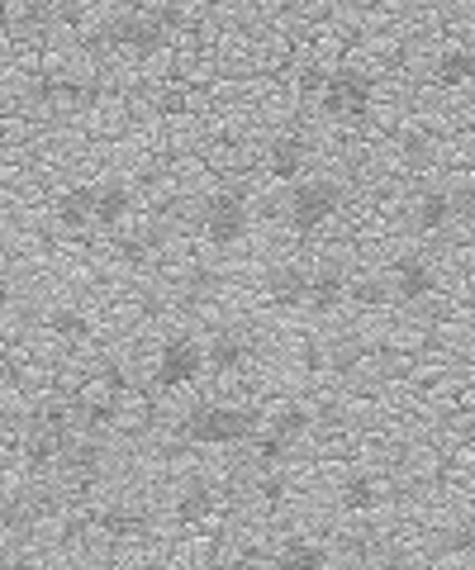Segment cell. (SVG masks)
I'll list each match as a JSON object with an SVG mask.
<instances>
[{
  "label": "cell",
  "instance_id": "cell-24",
  "mask_svg": "<svg viewBox=\"0 0 475 570\" xmlns=\"http://www.w3.org/2000/svg\"><path fill=\"white\" fill-rule=\"evenodd\" d=\"M286 452H290V448H286V442H280L276 433H267V438H261V466H271V461H280Z\"/></svg>",
  "mask_w": 475,
  "mask_h": 570
},
{
  "label": "cell",
  "instance_id": "cell-21",
  "mask_svg": "<svg viewBox=\"0 0 475 570\" xmlns=\"http://www.w3.org/2000/svg\"><path fill=\"white\" fill-rule=\"evenodd\" d=\"M81 419H86V428H110L115 419H119V400H91V404H81Z\"/></svg>",
  "mask_w": 475,
  "mask_h": 570
},
{
  "label": "cell",
  "instance_id": "cell-11",
  "mask_svg": "<svg viewBox=\"0 0 475 570\" xmlns=\"http://www.w3.org/2000/svg\"><path fill=\"white\" fill-rule=\"evenodd\" d=\"M133 214V195L125 181H105L96 186V224L100 228H119Z\"/></svg>",
  "mask_w": 475,
  "mask_h": 570
},
{
  "label": "cell",
  "instance_id": "cell-4",
  "mask_svg": "<svg viewBox=\"0 0 475 570\" xmlns=\"http://www.w3.org/2000/svg\"><path fill=\"white\" fill-rule=\"evenodd\" d=\"M205 366H209V362H205V347L196 343V337L176 333V337H167V343L157 347L152 385L162 390V395H171V390H186V385H196Z\"/></svg>",
  "mask_w": 475,
  "mask_h": 570
},
{
  "label": "cell",
  "instance_id": "cell-1",
  "mask_svg": "<svg viewBox=\"0 0 475 570\" xmlns=\"http://www.w3.org/2000/svg\"><path fill=\"white\" fill-rule=\"evenodd\" d=\"M181 438L200 442V448H234V442L253 438V414L248 409H234V404H200L186 414Z\"/></svg>",
  "mask_w": 475,
  "mask_h": 570
},
{
  "label": "cell",
  "instance_id": "cell-6",
  "mask_svg": "<svg viewBox=\"0 0 475 570\" xmlns=\"http://www.w3.org/2000/svg\"><path fill=\"white\" fill-rule=\"evenodd\" d=\"M176 20L171 10H157V14H129V20H115L105 29V43L125 48V52H138V58H152L157 48L167 43V24Z\"/></svg>",
  "mask_w": 475,
  "mask_h": 570
},
{
  "label": "cell",
  "instance_id": "cell-27",
  "mask_svg": "<svg viewBox=\"0 0 475 570\" xmlns=\"http://www.w3.org/2000/svg\"><path fill=\"white\" fill-rule=\"evenodd\" d=\"M456 200V214H466V219H475V190H462V195H452Z\"/></svg>",
  "mask_w": 475,
  "mask_h": 570
},
{
  "label": "cell",
  "instance_id": "cell-2",
  "mask_svg": "<svg viewBox=\"0 0 475 570\" xmlns=\"http://www.w3.org/2000/svg\"><path fill=\"white\" fill-rule=\"evenodd\" d=\"M319 105H324V115H333L338 124H362L366 115H372V105H376V86H372V77H366L362 67H338V71H328L324 77Z\"/></svg>",
  "mask_w": 475,
  "mask_h": 570
},
{
  "label": "cell",
  "instance_id": "cell-28",
  "mask_svg": "<svg viewBox=\"0 0 475 570\" xmlns=\"http://www.w3.org/2000/svg\"><path fill=\"white\" fill-rule=\"evenodd\" d=\"M10 299H14V285H10V276H0V314L10 309Z\"/></svg>",
  "mask_w": 475,
  "mask_h": 570
},
{
  "label": "cell",
  "instance_id": "cell-12",
  "mask_svg": "<svg viewBox=\"0 0 475 570\" xmlns=\"http://www.w3.org/2000/svg\"><path fill=\"white\" fill-rule=\"evenodd\" d=\"M58 224L62 228H86L96 224V186H72L58 195Z\"/></svg>",
  "mask_w": 475,
  "mask_h": 570
},
{
  "label": "cell",
  "instance_id": "cell-10",
  "mask_svg": "<svg viewBox=\"0 0 475 570\" xmlns=\"http://www.w3.org/2000/svg\"><path fill=\"white\" fill-rule=\"evenodd\" d=\"M305 138H290V134H280L271 142V153H267V171L276 176V181H300V171H305Z\"/></svg>",
  "mask_w": 475,
  "mask_h": 570
},
{
  "label": "cell",
  "instance_id": "cell-25",
  "mask_svg": "<svg viewBox=\"0 0 475 570\" xmlns=\"http://www.w3.org/2000/svg\"><path fill=\"white\" fill-rule=\"evenodd\" d=\"M404 157H409V163H428V142L424 138H404Z\"/></svg>",
  "mask_w": 475,
  "mask_h": 570
},
{
  "label": "cell",
  "instance_id": "cell-14",
  "mask_svg": "<svg viewBox=\"0 0 475 570\" xmlns=\"http://www.w3.org/2000/svg\"><path fill=\"white\" fill-rule=\"evenodd\" d=\"M324 566H328L324 547L309 542V538H290L286 547L276 551V570H324Z\"/></svg>",
  "mask_w": 475,
  "mask_h": 570
},
{
  "label": "cell",
  "instance_id": "cell-29",
  "mask_svg": "<svg viewBox=\"0 0 475 570\" xmlns=\"http://www.w3.org/2000/svg\"><path fill=\"white\" fill-rule=\"evenodd\" d=\"M466 138H471V142H475V115H471V119H466Z\"/></svg>",
  "mask_w": 475,
  "mask_h": 570
},
{
  "label": "cell",
  "instance_id": "cell-18",
  "mask_svg": "<svg viewBox=\"0 0 475 570\" xmlns=\"http://www.w3.org/2000/svg\"><path fill=\"white\" fill-rule=\"evenodd\" d=\"M376 499H380V485H376V475H352L347 485H343V504L352 513H366V509H376Z\"/></svg>",
  "mask_w": 475,
  "mask_h": 570
},
{
  "label": "cell",
  "instance_id": "cell-30",
  "mask_svg": "<svg viewBox=\"0 0 475 570\" xmlns=\"http://www.w3.org/2000/svg\"><path fill=\"white\" fill-rule=\"evenodd\" d=\"M462 6H475V0H462Z\"/></svg>",
  "mask_w": 475,
  "mask_h": 570
},
{
  "label": "cell",
  "instance_id": "cell-23",
  "mask_svg": "<svg viewBox=\"0 0 475 570\" xmlns=\"http://www.w3.org/2000/svg\"><path fill=\"white\" fill-rule=\"evenodd\" d=\"M447 551H456V557H475V528H452L447 532Z\"/></svg>",
  "mask_w": 475,
  "mask_h": 570
},
{
  "label": "cell",
  "instance_id": "cell-17",
  "mask_svg": "<svg viewBox=\"0 0 475 570\" xmlns=\"http://www.w3.org/2000/svg\"><path fill=\"white\" fill-rule=\"evenodd\" d=\"M205 513H215V490H209L205 480H190V485L181 490V499H176V519H181V523H200Z\"/></svg>",
  "mask_w": 475,
  "mask_h": 570
},
{
  "label": "cell",
  "instance_id": "cell-9",
  "mask_svg": "<svg viewBox=\"0 0 475 570\" xmlns=\"http://www.w3.org/2000/svg\"><path fill=\"white\" fill-rule=\"evenodd\" d=\"M452 219H456V200L447 190H424L414 200V228L418 234H443Z\"/></svg>",
  "mask_w": 475,
  "mask_h": 570
},
{
  "label": "cell",
  "instance_id": "cell-3",
  "mask_svg": "<svg viewBox=\"0 0 475 570\" xmlns=\"http://www.w3.org/2000/svg\"><path fill=\"white\" fill-rule=\"evenodd\" d=\"M338 209H343V186L328 181V176H309V181H295L286 200V219L295 234H319Z\"/></svg>",
  "mask_w": 475,
  "mask_h": 570
},
{
  "label": "cell",
  "instance_id": "cell-7",
  "mask_svg": "<svg viewBox=\"0 0 475 570\" xmlns=\"http://www.w3.org/2000/svg\"><path fill=\"white\" fill-rule=\"evenodd\" d=\"M390 291H395V299H404V305H424V299L437 291V276H433L428 257H414V253H404V257L395 262Z\"/></svg>",
  "mask_w": 475,
  "mask_h": 570
},
{
  "label": "cell",
  "instance_id": "cell-15",
  "mask_svg": "<svg viewBox=\"0 0 475 570\" xmlns=\"http://www.w3.org/2000/svg\"><path fill=\"white\" fill-rule=\"evenodd\" d=\"M205 362L215 371H224V376H234V371L248 362V343H243L238 333H224V337H215V343L205 347Z\"/></svg>",
  "mask_w": 475,
  "mask_h": 570
},
{
  "label": "cell",
  "instance_id": "cell-26",
  "mask_svg": "<svg viewBox=\"0 0 475 570\" xmlns=\"http://www.w3.org/2000/svg\"><path fill=\"white\" fill-rule=\"evenodd\" d=\"M14 24H20V6H14V0H0V33H10Z\"/></svg>",
  "mask_w": 475,
  "mask_h": 570
},
{
  "label": "cell",
  "instance_id": "cell-19",
  "mask_svg": "<svg viewBox=\"0 0 475 570\" xmlns=\"http://www.w3.org/2000/svg\"><path fill=\"white\" fill-rule=\"evenodd\" d=\"M305 285H309V272H280L271 276V299L276 305H305Z\"/></svg>",
  "mask_w": 475,
  "mask_h": 570
},
{
  "label": "cell",
  "instance_id": "cell-5",
  "mask_svg": "<svg viewBox=\"0 0 475 570\" xmlns=\"http://www.w3.org/2000/svg\"><path fill=\"white\" fill-rule=\"evenodd\" d=\"M200 228H205V243L234 247L243 234H248V195H243V190L209 195L205 209H200Z\"/></svg>",
  "mask_w": 475,
  "mask_h": 570
},
{
  "label": "cell",
  "instance_id": "cell-16",
  "mask_svg": "<svg viewBox=\"0 0 475 570\" xmlns=\"http://www.w3.org/2000/svg\"><path fill=\"white\" fill-rule=\"evenodd\" d=\"M96 528L105 532V538H133V532L138 528H144V513H138V509H129V504H110V509H100L96 513Z\"/></svg>",
  "mask_w": 475,
  "mask_h": 570
},
{
  "label": "cell",
  "instance_id": "cell-22",
  "mask_svg": "<svg viewBox=\"0 0 475 570\" xmlns=\"http://www.w3.org/2000/svg\"><path fill=\"white\" fill-rule=\"evenodd\" d=\"M52 333H58V337H86V314L58 309V314H52Z\"/></svg>",
  "mask_w": 475,
  "mask_h": 570
},
{
  "label": "cell",
  "instance_id": "cell-20",
  "mask_svg": "<svg viewBox=\"0 0 475 570\" xmlns=\"http://www.w3.org/2000/svg\"><path fill=\"white\" fill-rule=\"evenodd\" d=\"M271 433H276L280 442H286V448H290V442H300V438L309 433V414H305V409H300V404L280 409V419H276V428H271Z\"/></svg>",
  "mask_w": 475,
  "mask_h": 570
},
{
  "label": "cell",
  "instance_id": "cell-13",
  "mask_svg": "<svg viewBox=\"0 0 475 570\" xmlns=\"http://www.w3.org/2000/svg\"><path fill=\"white\" fill-rule=\"evenodd\" d=\"M433 77H437V86H447V91L475 81V52L471 48H447L443 58L433 62Z\"/></svg>",
  "mask_w": 475,
  "mask_h": 570
},
{
  "label": "cell",
  "instance_id": "cell-8",
  "mask_svg": "<svg viewBox=\"0 0 475 570\" xmlns=\"http://www.w3.org/2000/svg\"><path fill=\"white\" fill-rule=\"evenodd\" d=\"M347 276L338 272V266H324V272H309V285H305V305L309 309H319V314H328V309H338L343 299H347Z\"/></svg>",
  "mask_w": 475,
  "mask_h": 570
}]
</instances>
